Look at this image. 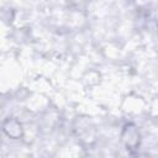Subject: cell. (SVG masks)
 <instances>
[{"label": "cell", "mask_w": 158, "mask_h": 158, "mask_svg": "<svg viewBox=\"0 0 158 158\" xmlns=\"http://www.w3.org/2000/svg\"><path fill=\"white\" fill-rule=\"evenodd\" d=\"M4 131L9 137H12V138H19L22 135L21 125L16 120H7L4 123Z\"/></svg>", "instance_id": "cell-2"}, {"label": "cell", "mask_w": 158, "mask_h": 158, "mask_svg": "<svg viewBox=\"0 0 158 158\" xmlns=\"http://www.w3.org/2000/svg\"><path fill=\"white\" fill-rule=\"evenodd\" d=\"M122 141L127 149H133L139 143V133L133 125H126L122 132Z\"/></svg>", "instance_id": "cell-1"}]
</instances>
